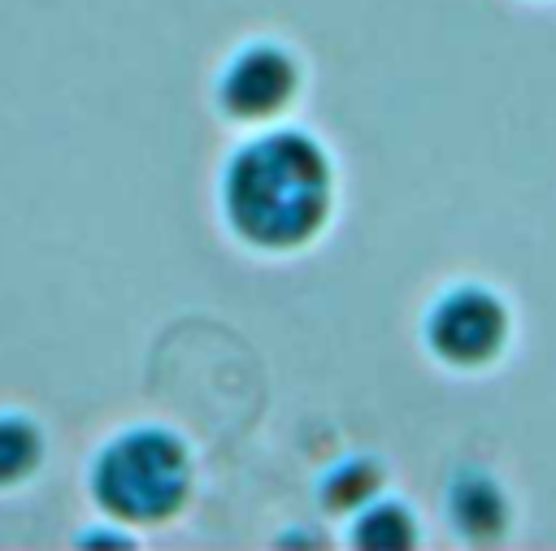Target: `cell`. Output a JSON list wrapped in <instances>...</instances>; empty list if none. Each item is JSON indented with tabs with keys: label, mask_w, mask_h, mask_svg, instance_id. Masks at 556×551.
<instances>
[{
	"label": "cell",
	"mask_w": 556,
	"mask_h": 551,
	"mask_svg": "<svg viewBox=\"0 0 556 551\" xmlns=\"http://www.w3.org/2000/svg\"><path fill=\"white\" fill-rule=\"evenodd\" d=\"M226 217L239 239L282 252L313 239L330 213V165L326 152L300 134L278 130L248 148L226 169Z\"/></svg>",
	"instance_id": "obj_1"
},
{
	"label": "cell",
	"mask_w": 556,
	"mask_h": 551,
	"mask_svg": "<svg viewBox=\"0 0 556 551\" xmlns=\"http://www.w3.org/2000/svg\"><path fill=\"white\" fill-rule=\"evenodd\" d=\"M187 482H191V469H187L182 443L152 425L117 434L91 469V490L100 508H109L122 521L169 516L182 503Z\"/></svg>",
	"instance_id": "obj_2"
},
{
	"label": "cell",
	"mask_w": 556,
	"mask_h": 551,
	"mask_svg": "<svg viewBox=\"0 0 556 551\" xmlns=\"http://www.w3.org/2000/svg\"><path fill=\"white\" fill-rule=\"evenodd\" d=\"M426 334H430V347L443 360L482 364V360H491L500 351V343L508 334V312L491 291L456 286L434 304V312L426 321Z\"/></svg>",
	"instance_id": "obj_3"
},
{
	"label": "cell",
	"mask_w": 556,
	"mask_h": 551,
	"mask_svg": "<svg viewBox=\"0 0 556 551\" xmlns=\"http://www.w3.org/2000/svg\"><path fill=\"white\" fill-rule=\"evenodd\" d=\"M291 91H295L291 56L274 43H252L230 61L222 78V108L243 121H256V117L278 113L291 100Z\"/></svg>",
	"instance_id": "obj_4"
},
{
	"label": "cell",
	"mask_w": 556,
	"mask_h": 551,
	"mask_svg": "<svg viewBox=\"0 0 556 551\" xmlns=\"http://www.w3.org/2000/svg\"><path fill=\"white\" fill-rule=\"evenodd\" d=\"M43 456V438L39 425L17 417V412H0V486L22 482Z\"/></svg>",
	"instance_id": "obj_5"
},
{
	"label": "cell",
	"mask_w": 556,
	"mask_h": 551,
	"mask_svg": "<svg viewBox=\"0 0 556 551\" xmlns=\"http://www.w3.org/2000/svg\"><path fill=\"white\" fill-rule=\"evenodd\" d=\"M408 538H413V525H408L404 508H395V503L369 508V516H361V525H356V542H365V547H400Z\"/></svg>",
	"instance_id": "obj_6"
}]
</instances>
